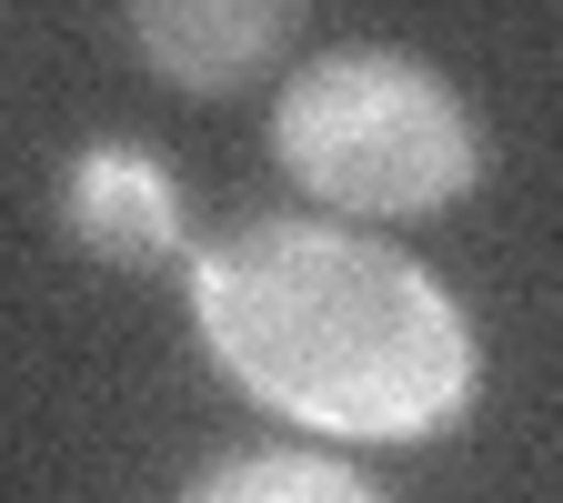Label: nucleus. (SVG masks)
I'll return each instance as SVG.
<instances>
[{
	"instance_id": "nucleus-2",
	"label": "nucleus",
	"mask_w": 563,
	"mask_h": 503,
	"mask_svg": "<svg viewBox=\"0 0 563 503\" xmlns=\"http://www.w3.org/2000/svg\"><path fill=\"white\" fill-rule=\"evenodd\" d=\"M272 152L292 162L322 201L402 222V211H443L473 192L483 152L453 91L402 51H332L312 61L272 111Z\"/></svg>"
},
{
	"instance_id": "nucleus-5",
	"label": "nucleus",
	"mask_w": 563,
	"mask_h": 503,
	"mask_svg": "<svg viewBox=\"0 0 563 503\" xmlns=\"http://www.w3.org/2000/svg\"><path fill=\"white\" fill-rule=\"evenodd\" d=\"M373 483L332 453H242L222 473H201V503H363Z\"/></svg>"
},
{
	"instance_id": "nucleus-1",
	"label": "nucleus",
	"mask_w": 563,
	"mask_h": 503,
	"mask_svg": "<svg viewBox=\"0 0 563 503\" xmlns=\"http://www.w3.org/2000/svg\"><path fill=\"white\" fill-rule=\"evenodd\" d=\"M211 352L292 423L363 444H422L473 393V332L422 262L322 222H272L232 252H191Z\"/></svg>"
},
{
	"instance_id": "nucleus-3",
	"label": "nucleus",
	"mask_w": 563,
	"mask_h": 503,
	"mask_svg": "<svg viewBox=\"0 0 563 503\" xmlns=\"http://www.w3.org/2000/svg\"><path fill=\"white\" fill-rule=\"evenodd\" d=\"M292 31H302L292 0H141V11H131L141 61L172 70V81H191V91L252 81L262 61H282Z\"/></svg>"
},
{
	"instance_id": "nucleus-4",
	"label": "nucleus",
	"mask_w": 563,
	"mask_h": 503,
	"mask_svg": "<svg viewBox=\"0 0 563 503\" xmlns=\"http://www.w3.org/2000/svg\"><path fill=\"white\" fill-rule=\"evenodd\" d=\"M70 232H81L101 262H152V252H181V201H172V172L131 141H91L81 172H70Z\"/></svg>"
}]
</instances>
